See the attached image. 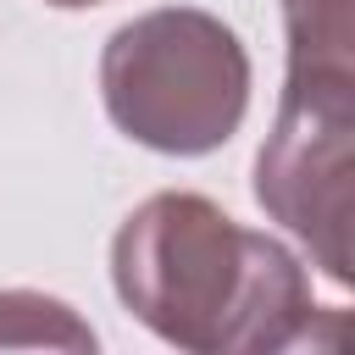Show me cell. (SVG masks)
Instances as JSON below:
<instances>
[{
    "label": "cell",
    "mask_w": 355,
    "mask_h": 355,
    "mask_svg": "<svg viewBox=\"0 0 355 355\" xmlns=\"http://www.w3.org/2000/svg\"><path fill=\"white\" fill-rule=\"evenodd\" d=\"M100 100L133 144L161 155H211L250 111V55L222 17L161 6L105 39Z\"/></svg>",
    "instance_id": "3"
},
{
    "label": "cell",
    "mask_w": 355,
    "mask_h": 355,
    "mask_svg": "<svg viewBox=\"0 0 355 355\" xmlns=\"http://www.w3.org/2000/svg\"><path fill=\"white\" fill-rule=\"evenodd\" d=\"M44 6H55V11H83V6H105V0H44Z\"/></svg>",
    "instance_id": "5"
},
{
    "label": "cell",
    "mask_w": 355,
    "mask_h": 355,
    "mask_svg": "<svg viewBox=\"0 0 355 355\" xmlns=\"http://www.w3.org/2000/svg\"><path fill=\"white\" fill-rule=\"evenodd\" d=\"M116 300L172 349L277 355L311 338L305 266L216 200L161 189L111 239Z\"/></svg>",
    "instance_id": "1"
},
{
    "label": "cell",
    "mask_w": 355,
    "mask_h": 355,
    "mask_svg": "<svg viewBox=\"0 0 355 355\" xmlns=\"http://www.w3.org/2000/svg\"><path fill=\"white\" fill-rule=\"evenodd\" d=\"M288 78L255 155V200L333 283L355 250V0H283Z\"/></svg>",
    "instance_id": "2"
},
{
    "label": "cell",
    "mask_w": 355,
    "mask_h": 355,
    "mask_svg": "<svg viewBox=\"0 0 355 355\" xmlns=\"http://www.w3.org/2000/svg\"><path fill=\"white\" fill-rule=\"evenodd\" d=\"M0 349H94V333L50 294L0 288Z\"/></svg>",
    "instance_id": "4"
}]
</instances>
